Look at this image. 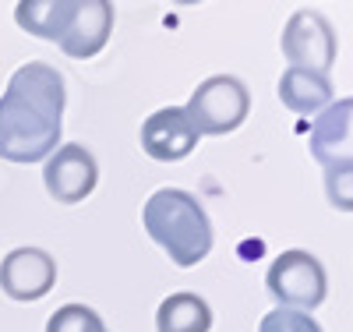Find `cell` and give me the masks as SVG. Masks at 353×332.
<instances>
[{
	"mask_svg": "<svg viewBox=\"0 0 353 332\" xmlns=\"http://www.w3.org/2000/svg\"><path fill=\"white\" fill-rule=\"evenodd\" d=\"M57 283V262L43 248H14L0 262V290L11 300H39Z\"/></svg>",
	"mask_w": 353,
	"mask_h": 332,
	"instance_id": "cell-9",
	"label": "cell"
},
{
	"mask_svg": "<svg viewBox=\"0 0 353 332\" xmlns=\"http://www.w3.org/2000/svg\"><path fill=\"white\" fill-rule=\"evenodd\" d=\"M113 32V4L106 0H78V11L61 39V50L74 60L96 57Z\"/></svg>",
	"mask_w": 353,
	"mask_h": 332,
	"instance_id": "cell-10",
	"label": "cell"
},
{
	"mask_svg": "<svg viewBox=\"0 0 353 332\" xmlns=\"http://www.w3.org/2000/svg\"><path fill=\"white\" fill-rule=\"evenodd\" d=\"M325 195H329L332 208L353 213V170L350 173H325Z\"/></svg>",
	"mask_w": 353,
	"mask_h": 332,
	"instance_id": "cell-16",
	"label": "cell"
},
{
	"mask_svg": "<svg viewBox=\"0 0 353 332\" xmlns=\"http://www.w3.org/2000/svg\"><path fill=\"white\" fill-rule=\"evenodd\" d=\"M276 92H279V103L293 113H321L332 103V81L329 75H318V71L286 68Z\"/></svg>",
	"mask_w": 353,
	"mask_h": 332,
	"instance_id": "cell-11",
	"label": "cell"
},
{
	"mask_svg": "<svg viewBox=\"0 0 353 332\" xmlns=\"http://www.w3.org/2000/svg\"><path fill=\"white\" fill-rule=\"evenodd\" d=\"M209 329H212L209 300L188 290L170 293L156 311V332H209Z\"/></svg>",
	"mask_w": 353,
	"mask_h": 332,
	"instance_id": "cell-13",
	"label": "cell"
},
{
	"mask_svg": "<svg viewBox=\"0 0 353 332\" xmlns=\"http://www.w3.org/2000/svg\"><path fill=\"white\" fill-rule=\"evenodd\" d=\"M283 57L290 60V68H304L329 75L336 64V28L321 11H293L286 28H283Z\"/></svg>",
	"mask_w": 353,
	"mask_h": 332,
	"instance_id": "cell-5",
	"label": "cell"
},
{
	"mask_svg": "<svg viewBox=\"0 0 353 332\" xmlns=\"http://www.w3.org/2000/svg\"><path fill=\"white\" fill-rule=\"evenodd\" d=\"M141 223L173 265L191 268L212 251V223L205 205L181 188L156 191L141 208Z\"/></svg>",
	"mask_w": 353,
	"mask_h": 332,
	"instance_id": "cell-2",
	"label": "cell"
},
{
	"mask_svg": "<svg viewBox=\"0 0 353 332\" xmlns=\"http://www.w3.org/2000/svg\"><path fill=\"white\" fill-rule=\"evenodd\" d=\"M74 11H78V0H21L14 8V21L28 36L61 43Z\"/></svg>",
	"mask_w": 353,
	"mask_h": 332,
	"instance_id": "cell-12",
	"label": "cell"
},
{
	"mask_svg": "<svg viewBox=\"0 0 353 332\" xmlns=\"http://www.w3.org/2000/svg\"><path fill=\"white\" fill-rule=\"evenodd\" d=\"M265 286L279 300V308H297L311 315L329 293V276H325V265L311 251L290 248L269 265Z\"/></svg>",
	"mask_w": 353,
	"mask_h": 332,
	"instance_id": "cell-4",
	"label": "cell"
},
{
	"mask_svg": "<svg viewBox=\"0 0 353 332\" xmlns=\"http://www.w3.org/2000/svg\"><path fill=\"white\" fill-rule=\"evenodd\" d=\"M258 332H321V325L307 315V311H297V308H272L269 315L261 318Z\"/></svg>",
	"mask_w": 353,
	"mask_h": 332,
	"instance_id": "cell-15",
	"label": "cell"
},
{
	"mask_svg": "<svg viewBox=\"0 0 353 332\" xmlns=\"http://www.w3.org/2000/svg\"><path fill=\"white\" fill-rule=\"evenodd\" d=\"M184 110H188L198 135H230V131H237L248 120L251 92H248V85L241 78L212 75L191 92Z\"/></svg>",
	"mask_w": 353,
	"mask_h": 332,
	"instance_id": "cell-3",
	"label": "cell"
},
{
	"mask_svg": "<svg viewBox=\"0 0 353 332\" xmlns=\"http://www.w3.org/2000/svg\"><path fill=\"white\" fill-rule=\"evenodd\" d=\"M46 332H106L103 329V318L85 308V304H64L57 308L46 322Z\"/></svg>",
	"mask_w": 353,
	"mask_h": 332,
	"instance_id": "cell-14",
	"label": "cell"
},
{
	"mask_svg": "<svg viewBox=\"0 0 353 332\" xmlns=\"http://www.w3.org/2000/svg\"><path fill=\"white\" fill-rule=\"evenodd\" d=\"M198 131L184 106H163L141 124V148L149 159L176 163L198 148Z\"/></svg>",
	"mask_w": 353,
	"mask_h": 332,
	"instance_id": "cell-8",
	"label": "cell"
},
{
	"mask_svg": "<svg viewBox=\"0 0 353 332\" xmlns=\"http://www.w3.org/2000/svg\"><path fill=\"white\" fill-rule=\"evenodd\" d=\"M96 180H99V163L96 156L88 153L85 145L71 141V145H61L57 153L46 159L43 166V184L50 191L53 202L61 205H78L85 202L88 195L96 191Z\"/></svg>",
	"mask_w": 353,
	"mask_h": 332,
	"instance_id": "cell-7",
	"label": "cell"
},
{
	"mask_svg": "<svg viewBox=\"0 0 353 332\" xmlns=\"http://www.w3.org/2000/svg\"><path fill=\"white\" fill-rule=\"evenodd\" d=\"M64 103L68 92L61 71L43 64V60L21 64L8 81V92L0 96V159H50L61 148Z\"/></svg>",
	"mask_w": 353,
	"mask_h": 332,
	"instance_id": "cell-1",
	"label": "cell"
},
{
	"mask_svg": "<svg viewBox=\"0 0 353 332\" xmlns=\"http://www.w3.org/2000/svg\"><path fill=\"white\" fill-rule=\"evenodd\" d=\"M311 156L325 173L353 170V96L329 103L311 124Z\"/></svg>",
	"mask_w": 353,
	"mask_h": 332,
	"instance_id": "cell-6",
	"label": "cell"
}]
</instances>
